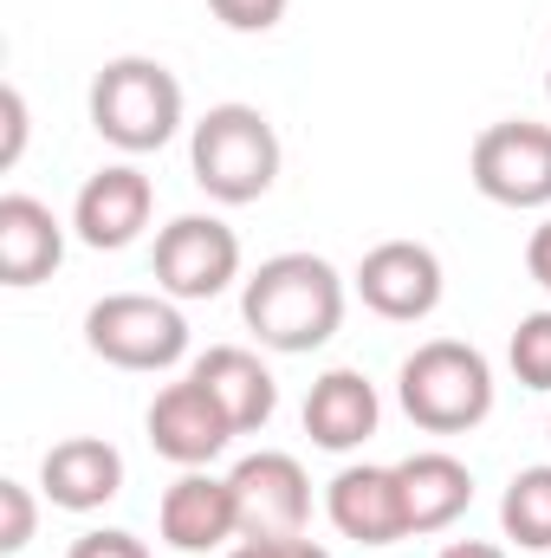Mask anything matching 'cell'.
Returning a JSON list of instances; mask_svg holds the SVG:
<instances>
[{
    "mask_svg": "<svg viewBox=\"0 0 551 558\" xmlns=\"http://www.w3.org/2000/svg\"><path fill=\"white\" fill-rule=\"evenodd\" d=\"M241 318L267 351L305 357V351L331 344L344 325V274L325 254H273L247 274Z\"/></svg>",
    "mask_w": 551,
    "mask_h": 558,
    "instance_id": "cell-1",
    "label": "cell"
},
{
    "mask_svg": "<svg viewBox=\"0 0 551 558\" xmlns=\"http://www.w3.org/2000/svg\"><path fill=\"white\" fill-rule=\"evenodd\" d=\"M188 175L208 202L247 208L279 182V131L260 105H208L188 131Z\"/></svg>",
    "mask_w": 551,
    "mask_h": 558,
    "instance_id": "cell-2",
    "label": "cell"
},
{
    "mask_svg": "<svg viewBox=\"0 0 551 558\" xmlns=\"http://www.w3.org/2000/svg\"><path fill=\"white\" fill-rule=\"evenodd\" d=\"M396 397L415 428L428 435H467L493 416V364L461 344V338H428L415 344L396 371Z\"/></svg>",
    "mask_w": 551,
    "mask_h": 558,
    "instance_id": "cell-3",
    "label": "cell"
},
{
    "mask_svg": "<svg viewBox=\"0 0 551 558\" xmlns=\"http://www.w3.org/2000/svg\"><path fill=\"white\" fill-rule=\"evenodd\" d=\"M91 131L124 149V156H149L182 131V78L162 59H105L91 78Z\"/></svg>",
    "mask_w": 551,
    "mask_h": 558,
    "instance_id": "cell-4",
    "label": "cell"
},
{
    "mask_svg": "<svg viewBox=\"0 0 551 558\" xmlns=\"http://www.w3.org/2000/svg\"><path fill=\"white\" fill-rule=\"evenodd\" d=\"M85 344L111 371H175L188 357V318L169 292H111L85 312Z\"/></svg>",
    "mask_w": 551,
    "mask_h": 558,
    "instance_id": "cell-5",
    "label": "cell"
},
{
    "mask_svg": "<svg viewBox=\"0 0 551 558\" xmlns=\"http://www.w3.org/2000/svg\"><path fill=\"white\" fill-rule=\"evenodd\" d=\"M149 267H156V292H169L175 305L221 299L241 279V234L221 215H175L156 234Z\"/></svg>",
    "mask_w": 551,
    "mask_h": 558,
    "instance_id": "cell-6",
    "label": "cell"
},
{
    "mask_svg": "<svg viewBox=\"0 0 551 558\" xmlns=\"http://www.w3.org/2000/svg\"><path fill=\"white\" fill-rule=\"evenodd\" d=\"M467 175L500 208H551V124L532 118L487 124L467 149Z\"/></svg>",
    "mask_w": 551,
    "mask_h": 558,
    "instance_id": "cell-7",
    "label": "cell"
},
{
    "mask_svg": "<svg viewBox=\"0 0 551 558\" xmlns=\"http://www.w3.org/2000/svg\"><path fill=\"white\" fill-rule=\"evenodd\" d=\"M228 487H234L241 539H305V526H311V481H305V468L292 454L260 448V454L234 461Z\"/></svg>",
    "mask_w": 551,
    "mask_h": 558,
    "instance_id": "cell-8",
    "label": "cell"
},
{
    "mask_svg": "<svg viewBox=\"0 0 551 558\" xmlns=\"http://www.w3.org/2000/svg\"><path fill=\"white\" fill-rule=\"evenodd\" d=\"M351 286H357V299H364L377 318L415 325V318H428V312L441 305L448 274H441V254H434V247H421V241H383V247H370V254L357 260Z\"/></svg>",
    "mask_w": 551,
    "mask_h": 558,
    "instance_id": "cell-9",
    "label": "cell"
},
{
    "mask_svg": "<svg viewBox=\"0 0 551 558\" xmlns=\"http://www.w3.org/2000/svg\"><path fill=\"white\" fill-rule=\"evenodd\" d=\"M156 533H162L169 553H188V558L228 553V546L241 539V513H234V487H228V474L182 468V474L162 487Z\"/></svg>",
    "mask_w": 551,
    "mask_h": 558,
    "instance_id": "cell-10",
    "label": "cell"
},
{
    "mask_svg": "<svg viewBox=\"0 0 551 558\" xmlns=\"http://www.w3.org/2000/svg\"><path fill=\"white\" fill-rule=\"evenodd\" d=\"M149 215H156L149 175L137 162H105L98 175H85V189L72 202V234L85 247H98V254H118V247H131L149 228Z\"/></svg>",
    "mask_w": 551,
    "mask_h": 558,
    "instance_id": "cell-11",
    "label": "cell"
},
{
    "mask_svg": "<svg viewBox=\"0 0 551 558\" xmlns=\"http://www.w3.org/2000/svg\"><path fill=\"white\" fill-rule=\"evenodd\" d=\"M143 428H149V448H156L162 461H175V468H208V461L234 441L228 410H221L195 377H182V384L156 390V403H149Z\"/></svg>",
    "mask_w": 551,
    "mask_h": 558,
    "instance_id": "cell-12",
    "label": "cell"
},
{
    "mask_svg": "<svg viewBox=\"0 0 551 558\" xmlns=\"http://www.w3.org/2000/svg\"><path fill=\"white\" fill-rule=\"evenodd\" d=\"M325 520L357 539V546H396L409 539V507H403V481L396 468H338L325 487Z\"/></svg>",
    "mask_w": 551,
    "mask_h": 558,
    "instance_id": "cell-13",
    "label": "cell"
},
{
    "mask_svg": "<svg viewBox=\"0 0 551 558\" xmlns=\"http://www.w3.org/2000/svg\"><path fill=\"white\" fill-rule=\"evenodd\" d=\"M39 494L59 513H98L124 494V454L105 435H65L39 461Z\"/></svg>",
    "mask_w": 551,
    "mask_h": 558,
    "instance_id": "cell-14",
    "label": "cell"
},
{
    "mask_svg": "<svg viewBox=\"0 0 551 558\" xmlns=\"http://www.w3.org/2000/svg\"><path fill=\"white\" fill-rule=\"evenodd\" d=\"M188 377L228 410L234 422V435H254V428H267L279 410V384L273 371L260 364V351H247V344H208L195 364H188Z\"/></svg>",
    "mask_w": 551,
    "mask_h": 558,
    "instance_id": "cell-15",
    "label": "cell"
},
{
    "mask_svg": "<svg viewBox=\"0 0 551 558\" xmlns=\"http://www.w3.org/2000/svg\"><path fill=\"white\" fill-rule=\"evenodd\" d=\"M65 260V221L33 195H0V286L26 292L59 274Z\"/></svg>",
    "mask_w": 551,
    "mask_h": 558,
    "instance_id": "cell-16",
    "label": "cell"
},
{
    "mask_svg": "<svg viewBox=\"0 0 551 558\" xmlns=\"http://www.w3.org/2000/svg\"><path fill=\"white\" fill-rule=\"evenodd\" d=\"M383 403H377V384L364 371H325L305 397V435L325 448V454H351L377 435Z\"/></svg>",
    "mask_w": 551,
    "mask_h": 558,
    "instance_id": "cell-17",
    "label": "cell"
},
{
    "mask_svg": "<svg viewBox=\"0 0 551 558\" xmlns=\"http://www.w3.org/2000/svg\"><path fill=\"white\" fill-rule=\"evenodd\" d=\"M396 481H403V507H409V539L415 533H448L474 507V474L448 448H421L409 461H396Z\"/></svg>",
    "mask_w": 551,
    "mask_h": 558,
    "instance_id": "cell-18",
    "label": "cell"
},
{
    "mask_svg": "<svg viewBox=\"0 0 551 558\" xmlns=\"http://www.w3.org/2000/svg\"><path fill=\"white\" fill-rule=\"evenodd\" d=\"M500 526L519 553H551V461L519 468L500 494Z\"/></svg>",
    "mask_w": 551,
    "mask_h": 558,
    "instance_id": "cell-19",
    "label": "cell"
},
{
    "mask_svg": "<svg viewBox=\"0 0 551 558\" xmlns=\"http://www.w3.org/2000/svg\"><path fill=\"white\" fill-rule=\"evenodd\" d=\"M506 364L526 390H546L551 397V312H526L506 338Z\"/></svg>",
    "mask_w": 551,
    "mask_h": 558,
    "instance_id": "cell-20",
    "label": "cell"
},
{
    "mask_svg": "<svg viewBox=\"0 0 551 558\" xmlns=\"http://www.w3.org/2000/svg\"><path fill=\"white\" fill-rule=\"evenodd\" d=\"M39 533V507H33V487L26 481H0V558L26 553Z\"/></svg>",
    "mask_w": 551,
    "mask_h": 558,
    "instance_id": "cell-21",
    "label": "cell"
},
{
    "mask_svg": "<svg viewBox=\"0 0 551 558\" xmlns=\"http://www.w3.org/2000/svg\"><path fill=\"white\" fill-rule=\"evenodd\" d=\"M208 7H215V20L228 33H273L292 0H208Z\"/></svg>",
    "mask_w": 551,
    "mask_h": 558,
    "instance_id": "cell-22",
    "label": "cell"
},
{
    "mask_svg": "<svg viewBox=\"0 0 551 558\" xmlns=\"http://www.w3.org/2000/svg\"><path fill=\"white\" fill-rule=\"evenodd\" d=\"M65 558H149V546L124 526H98V533H78Z\"/></svg>",
    "mask_w": 551,
    "mask_h": 558,
    "instance_id": "cell-23",
    "label": "cell"
},
{
    "mask_svg": "<svg viewBox=\"0 0 551 558\" xmlns=\"http://www.w3.org/2000/svg\"><path fill=\"white\" fill-rule=\"evenodd\" d=\"M221 558H331L318 539H241V546H228Z\"/></svg>",
    "mask_w": 551,
    "mask_h": 558,
    "instance_id": "cell-24",
    "label": "cell"
},
{
    "mask_svg": "<svg viewBox=\"0 0 551 558\" xmlns=\"http://www.w3.org/2000/svg\"><path fill=\"white\" fill-rule=\"evenodd\" d=\"M0 111H7V143H0V169H13V162H20V149H26V98H20V85H7V92H0Z\"/></svg>",
    "mask_w": 551,
    "mask_h": 558,
    "instance_id": "cell-25",
    "label": "cell"
},
{
    "mask_svg": "<svg viewBox=\"0 0 551 558\" xmlns=\"http://www.w3.org/2000/svg\"><path fill=\"white\" fill-rule=\"evenodd\" d=\"M526 274L551 292V221H539V228H532V241H526Z\"/></svg>",
    "mask_w": 551,
    "mask_h": 558,
    "instance_id": "cell-26",
    "label": "cell"
},
{
    "mask_svg": "<svg viewBox=\"0 0 551 558\" xmlns=\"http://www.w3.org/2000/svg\"><path fill=\"white\" fill-rule=\"evenodd\" d=\"M441 558H506V546H487V539H454Z\"/></svg>",
    "mask_w": 551,
    "mask_h": 558,
    "instance_id": "cell-27",
    "label": "cell"
},
{
    "mask_svg": "<svg viewBox=\"0 0 551 558\" xmlns=\"http://www.w3.org/2000/svg\"><path fill=\"white\" fill-rule=\"evenodd\" d=\"M546 98H551V72H546Z\"/></svg>",
    "mask_w": 551,
    "mask_h": 558,
    "instance_id": "cell-28",
    "label": "cell"
}]
</instances>
